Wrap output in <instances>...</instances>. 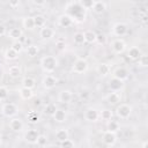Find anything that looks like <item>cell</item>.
Wrapping results in <instances>:
<instances>
[{
	"mask_svg": "<svg viewBox=\"0 0 148 148\" xmlns=\"http://www.w3.org/2000/svg\"><path fill=\"white\" fill-rule=\"evenodd\" d=\"M65 14H67L73 22L82 23L87 18V10L82 8L79 1H69L65 6Z\"/></svg>",
	"mask_w": 148,
	"mask_h": 148,
	"instance_id": "obj_1",
	"label": "cell"
},
{
	"mask_svg": "<svg viewBox=\"0 0 148 148\" xmlns=\"http://www.w3.org/2000/svg\"><path fill=\"white\" fill-rule=\"evenodd\" d=\"M58 64H59L58 62V59L54 56H44L40 59V67L47 74L53 73L57 69Z\"/></svg>",
	"mask_w": 148,
	"mask_h": 148,
	"instance_id": "obj_2",
	"label": "cell"
},
{
	"mask_svg": "<svg viewBox=\"0 0 148 148\" xmlns=\"http://www.w3.org/2000/svg\"><path fill=\"white\" fill-rule=\"evenodd\" d=\"M18 113V106L15 103L7 102L3 103L1 106V114L6 118H14Z\"/></svg>",
	"mask_w": 148,
	"mask_h": 148,
	"instance_id": "obj_3",
	"label": "cell"
},
{
	"mask_svg": "<svg viewBox=\"0 0 148 148\" xmlns=\"http://www.w3.org/2000/svg\"><path fill=\"white\" fill-rule=\"evenodd\" d=\"M133 112V109L127 103H119L116 108V114L120 119H128Z\"/></svg>",
	"mask_w": 148,
	"mask_h": 148,
	"instance_id": "obj_4",
	"label": "cell"
},
{
	"mask_svg": "<svg viewBox=\"0 0 148 148\" xmlns=\"http://www.w3.org/2000/svg\"><path fill=\"white\" fill-rule=\"evenodd\" d=\"M88 67H89V65H88V61H87L86 59H83V58H77V59L73 62L71 71H72L73 73H75V74H83V73H86V72L88 71Z\"/></svg>",
	"mask_w": 148,
	"mask_h": 148,
	"instance_id": "obj_5",
	"label": "cell"
},
{
	"mask_svg": "<svg viewBox=\"0 0 148 148\" xmlns=\"http://www.w3.org/2000/svg\"><path fill=\"white\" fill-rule=\"evenodd\" d=\"M110 46H111V50L113 51V53H116V54H121V53H124V52L126 51V47H127L125 40L121 39V38H116V39H113V40L110 43Z\"/></svg>",
	"mask_w": 148,
	"mask_h": 148,
	"instance_id": "obj_6",
	"label": "cell"
},
{
	"mask_svg": "<svg viewBox=\"0 0 148 148\" xmlns=\"http://www.w3.org/2000/svg\"><path fill=\"white\" fill-rule=\"evenodd\" d=\"M83 118L88 123H96L99 119V111L95 108H87L83 112Z\"/></svg>",
	"mask_w": 148,
	"mask_h": 148,
	"instance_id": "obj_7",
	"label": "cell"
},
{
	"mask_svg": "<svg viewBox=\"0 0 148 148\" xmlns=\"http://www.w3.org/2000/svg\"><path fill=\"white\" fill-rule=\"evenodd\" d=\"M128 27L125 22H116L112 25V35L116 37H123L127 34Z\"/></svg>",
	"mask_w": 148,
	"mask_h": 148,
	"instance_id": "obj_8",
	"label": "cell"
},
{
	"mask_svg": "<svg viewBox=\"0 0 148 148\" xmlns=\"http://www.w3.org/2000/svg\"><path fill=\"white\" fill-rule=\"evenodd\" d=\"M57 82H58L57 77H56L54 75H52V74H46V75L42 79V86H43V88L46 89V90L53 89V88L57 86Z\"/></svg>",
	"mask_w": 148,
	"mask_h": 148,
	"instance_id": "obj_9",
	"label": "cell"
},
{
	"mask_svg": "<svg viewBox=\"0 0 148 148\" xmlns=\"http://www.w3.org/2000/svg\"><path fill=\"white\" fill-rule=\"evenodd\" d=\"M38 135H39V133H38L37 130H35V128H29V130H27V131L24 132L23 139H24V141H25L27 143H29V145H36V141H37Z\"/></svg>",
	"mask_w": 148,
	"mask_h": 148,
	"instance_id": "obj_10",
	"label": "cell"
},
{
	"mask_svg": "<svg viewBox=\"0 0 148 148\" xmlns=\"http://www.w3.org/2000/svg\"><path fill=\"white\" fill-rule=\"evenodd\" d=\"M8 127L10 128V131L15 132V133H18V132H22L23 128H24V123L22 121V119L20 118H10L9 123H8Z\"/></svg>",
	"mask_w": 148,
	"mask_h": 148,
	"instance_id": "obj_11",
	"label": "cell"
},
{
	"mask_svg": "<svg viewBox=\"0 0 148 148\" xmlns=\"http://www.w3.org/2000/svg\"><path fill=\"white\" fill-rule=\"evenodd\" d=\"M102 141L105 146L108 147H113L117 142V135L116 133H112V132H109V131H105L103 133V136H102Z\"/></svg>",
	"mask_w": 148,
	"mask_h": 148,
	"instance_id": "obj_12",
	"label": "cell"
},
{
	"mask_svg": "<svg viewBox=\"0 0 148 148\" xmlns=\"http://www.w3.org/2000/svg\"><path fill=\"white\" fill-rule=\"evenodd\" d=\"M112 75H113L112 77H116V79H118V80L125 82V81L128 79V76H130V72H128L127 68H125V67H117V68L113 71Z\"/></svg>",
	"mask_w": 148,
	"mask_h": 148,
	"instance_id": "obj_13",
	"label": "cell"
},
{
	"mask_svg": "<svg viewBox=\"0 0 148 148\" xmlns=\"http://www.w3.org/2000/svg\"><path fill=\"white\" fill-rule=\"evenodd\" d=\"M73 99V92L68 89H64L61 91H59L58 94V101L62 104H68L71 103Z\"/></svg>",
	"mask_w": 148,
	"mask_h": 148,
	"instance_id": "obj_14",
	"label": "cell"
},
{
	"mask_svg": "<svg viewBox=\"0 0 148 148\" xmlns=\"http://www.w3.org/2000/svg\"><path fill=\"white\" fill-rule=\"evenodd\" d=\"M57 23H58V25L61 27V28H69V27L73 25L74 22L72 21V18H71L67 14L62 13V14H60V15L58 16V18H57Z\"/></svg>",
	"mask_w": 148,
	"mask_h": 148,
	"instance_id": "obj_15",
	"label": "cell"
},
{
	"mask_svg": "<svg viewBox=\"0 0 148 148\" xmlns=\"http://www.w3.org/2000/svg\"><path fill=\"white\" fill-rule=\"evenodd\" d=\"M54 35H56L54 29H52L51 27H47V25L40 28V30H39V37L44 40H50L51 38L54 37Z\"/></svg>",
	"mask_w": 148,
	"mask_h": 148,
	"instance_id": "obj_16",
	"label": "cell"
},
{
	"mask_svg": "<svg viewBox=\"0 0 148 148\" xmlns=\"http://www.w3.org/2000/svg\"><path fill=\"white\" fill-rule=\"evenodd\" d=\"M124 88V82L116 79V77H111L109 81V89L110 91H114V92H119L121 89Z\"/></svg>",
	"mask_w": 148,
	"mask_h": 148,
	"instance_id": "obj_17",
	"label": "cell"
},
{
	"mask_svg": "<svg viewBox=\"0 0 148 148\" xmlns=\"http://www.w3.org/2000/svg\"><path fill=\"white\" fill-rule=\"evenodd\" d=\"M106 101L109 104L111 105H118L121 102V96L119 92H114V91H110L106 95Z\"/></svg>",
	"mask_w": 148,
	"mask_h": 148,
	"instance_id": "obj_18",
	"label": "cell"
},
{
	"mask_svg": "<svg viewBox=\"0 0 148 148\" xmlns=\"http://www.w3.org/2000/svg\"><path fill=\"white\" fill-rule=\"evenodd\" d=\"M54 136H56V140H57L58 142H62V141L69 139V132H68L67 128L61 127V128H58V130L56 131Z\"/></svg>",
	"mask_w": 148,
	"mask_h": 148,
	"instance_id": "obj_19",
	"label": "cell"
},
{
	"mask_svg": "<svg viewBox=\"0 0 148 148\" xmlns=\"http://www.w3.org/2000/svg\"><path fill=\"white\" fill-rule=\"evenodd\" d=\"M52 118H53V120H54L56 123L61 124V123H65V121L67 120V113H66V111L62 110V109H57L56 112H54V114L52 116Z\"/></svg>",
	"mask_w": 148,
	"mask_h": 148,
	"instance_id": "obj_20",
	"label": "cell"
},
{
	"mask_svg": "<svg viewBox=\"0 0 148 148\" xmlns=\"http://www.w3.org/2000/svg\"><path fill=\"white\" fill-rule=\"evenodd\" d=\"M141 54H142V52H141L140 47H138V46H131L127 49V57L131 60H138Z\"/></svg>",
	"mask_w": 148,
	"mask_h": 148,
	"instance_id": "obj_21",
	"label": "cell"
},
{
	"mask_svg": "<svg viewBox=\"0 0 148 148\" xmlns=\"http://www.w3.org/2000/svg\"><path fill=\"white\" fill-rule=\"evenodd\" d=\"M7 35H8V37L12 38L13 40H18V39L23 36V31H22L20 28H17V27H13V28H10V29L7 31Z\"/></svg>",
	"mask_w": 148,
	"mask_h": 148,
	"instance_id": "obj_22",
	"label": "cell"
},
{
	"mask_svg": "<svg viewBox=\"0 0 148 148\" xmlns=\"http://www.w3.org/2000/svg\"><path fill=\"white\" fill-rule=\"evenodd\" d=\"M22 25L25 30L28 31H32L36 27H35V22H34V16H24L22 18Z\"/></svg>",
	"mask_w": 148,
	"mask_h": 148,
	"instance_id": "obj_23",
	"label": "cell"
},
{
	"mask_svg": "<svg viewBox=\"0 0 148 148\" xmlns=\"http://www.w3.org/2000/svg\"><path fill=\"white\" fill-rule=\"evenodd\" d=\"M96 69H97V73H98L99 75H102V76L109 75L110 72H111V67H110V65L106 64V62H101V64H98Z\"/></svg>",
	"mask_w": 148,
	"mask_h": 148,
	"instance_id": "obj_24",
	"label": "cell"
},
{
	"mask_svg": "<svg viewBox=\"0 0 148 148\" xmlns=\"http://www.w3.org/2000/svg\"><path fill=\"white\" fill-rule=\"evenodd\" d=\"M25 53H27V56H28L29 58H35V57H37L38 53H39V47H38V45H36V44H29V45L27 46V49H25Z\"/></svg>",
	"mask_w": 148,
	"mask_h": 148,
	"instance_id": "obj_25",
	"label": "cell"
},
{
	"mask_svg": "<svg viewBox=\"0 0 148 148\" xmlns=\"http://www.w3.org/2000/svg\"><path fill=\"white\" fill-rule=\"evenodd\" d=\"M21 83H22L23 88H28V89H31V90L36 87V80L34 77H31V76H24L22 79Z\"/></svg>",
	"mask_w": 148,
	"mask_h": 148,
	"instance_id": "obj_26",
	"label": "cell"
},
{
	"mask_svg": "<svg viewBox=\"0 0 148 148\" xmlns=\"http://www.w3.org/2000/svg\"><path fill=\"white\" fill-rule=\"evenodd\" d=\"M91 9L96 14H102V13H104L106 10V2H104V1H95Z\"/></svg>",
	"mask_w": 148,
	"mask_h": 148,
	"instance_id": "obj_27",
	"label": "cell"
},
{
	"mask_svg": "<svg viewBox=\"0 0 148 148\" xmlns=\"http://www.w3.org/2000/svg\"><path fill=\"white\" fill-rule=\"evenodd\" d=\"M96 36L97 34L92 30H86L83 31V37H84V42L89 43V44H94L96 43Z\"/></svg>",
	"mask_w": 148,
	"mask_h": 148,
	"instance_id": "obj_28",
	"label": "cell"
},
{
	"mask_svg": "<svg viewBox=\"0 0 148 148\" xmlns=\"http://www.w3.org/2000/svg\"><path fill=\"white\" fill-rule=\"evenodd\" d=\"M18 94H20V97L23 99V101H29L34 97V91L31 89H28V88H21L18 90Z\"/></svg>",
	"mask_w": 148,
	"mask_h": 148,
	"instance_id": "obj_29",
	"label": "cell"
},
{
	"mask_svg": "<svg viewBox=\"0 0 148 148\" xmlns=\"http://www.w3.org/2000/svg\"><path fill=\"white\" fill-rule=\"evenodd\" d=\"M27 120L30 123V124H37L39 120H40V117H39V113L35 110H31L27 113Z\"/></svg>",
	"mask_w": 148,
	"mask_h": 148,
	"instance_id": "obj_30",
	"label": "cell"
},
{
	"mask_svg": "<svg viewBox=\"0 0 148 148\" xmlns=\"http://www.w3.org/2000/svg\"><path fill=\"white\" fill-rule=\"evenodd\" d=\"M106 128H108L106 131H109V132L117 133V132L120 130V124H119V121L111 119V120L108 121V124H106Z\"/></svg>",
	"mask_w": 148,
	"mask_h": 148,
	"instance_id": "obj_31",
	"label": "cell"
},
{
	"mask_svg": "<svg viewBox=\"0 0 148 148\" xmlns=\"http://www.w3.org/2000/svg\"><path fill=\"white\" fill-rule=\"evenodd\" d=\"M34 22H35V27L36 28H43L46 25V18L44 15L42 14H37L34 16Z\"/></svg>",
	"mask_w": 148,
	"mask_h": 148,
	"instance_id": "obj_32",
	"label": "cell"
},
{
	"mask_svg": "<svg viewBox=\"0 0 148 148\" xmlns=\"http://www.w3.org/2000/svg\"><path fill=\"white\" fill-rule=\"evenodd\" d=\"M3 57H5L7 60L12 61V60H16V59L18 58V53H17L16 51H14L12 47H8V49L5 50V52H3Z\"/></svg>",
	"mask_w": 148,
	"mask_h": 148,
	"instance_id": "obj_33",
	"label": "cell"
},
{
	"mask_svg": "<svg viewBox=\"0 0 148 148\" xmlns=\"http://www.w3.org/2000/svg\"><path fill=\"white\" fill-rule=\"evenodd\" d=\"M21 74H22V69H21L20 65H13L8 69V75L10 77H14L15 79V77H18Z\"/></svg>",
	"mask_w": 148,
	"mask_h": 148,
	"instance_id": "obj_34",
	"label": "cell"
},
{
	"mask_svg": "<svg viewBox=\"0 0 148 148\" xmlns=\"http://www.w3.org/2000/svg\"><path fill=\"white\" fill-rule=\"evenodd\" d=\"M112 117H113V111L110 109H103L102 111H99V118L102 120L109 121L112 119Z\"/></svg>",
	"mask_w": 148,
	"mask_h": 148,
	"instance_id": "obj_35",
	"label": "cell"
},
{
	"mask_svg": "<svg viewBox=\"0 0 148 148\" xmlns=\"http://www.w3.org/2000/svg\"><path fill=\"white\" fill-rule=\"evenodd\" d=\"M57 109H58V108L56 106L54 103H47V104H45V106H44V113L47 114V116H50V117H52V116L54 114V112H56Z\"/></svg>",
	"mask_w": 148,
	"mask_h": 148,
	"instance_id": "obj_36",
	"label": "cell"
},
{
	"mask_svg": "<svg viewBox=\"0 0 148 148\" xmlns=\"http://www.w3.org/2000/svg\"><path fill=\"white\" fill-rule=\"evenodd\" d=\"M73 42H74V44H76V45H82V44H84L86 42H84L83 32H81V31L75 32V34L73 35Z\"/></svg>",
	"mask_w": 148,
	"mask_h": 148,
	"instance_id": "obj_37",
	"label": "cell"
},
{
	"mask_svg": "<svg viewBox=\"0 0 148 148\" xmlns=\"http://www.w3.org/2000/svg\"><path fill=\"white\" fill-rule=\"evenodd\" d=\"M47 143H49V139H47V136L44 135V134H39L38 138H37L36 145H37L39 148H44V147L47 146Z\"/></svg>",
	"mask_w": 148,
	"mask_h": 148,
	"instance_id": "obj_38",
	"label": "cell"
},
{
	"mask_svg": "<svg viewBox=\"0 0 148 148\" xmlns=\"http://www.w3.org/2000/svg\"><path fill=\"white\" fill-rule=\"evenodd\" d=\"M138 66L145 68L148 66V56L147 54H141L140 58L138 59Z\"/></svg>",
	"mask_w": 148,
	"mask_h": 148,
	"instance_id": "obj_39",
	"label": "cell"
},
{
	"mask_svg": "<svg viewBox=\"0 0 148 148\" xmlns=\"http://www.w3.org/2000/svg\"><path fill=\"white\" fill-rule=\"evenodd\" d=\"M80 2V5L82 6V8L83 9H86V10H89V9H91L92 8V6H94V0H81V1H79Z\"/></svg>",
	"mask_w": 148,
	"mask_h": 148,
	"instance_id": "obj_40",
	"label": "cell"
},
{
	"mask_svg": "<svg viewBox=\"0 0 148 148\" xmlns=\"http://www.w3.org/2000/svg\"><path fill=\"white\" fill-rule=\"evenodd\" d=\"M10 47L14 50V51H16L18 54H20V52L23 50V44L20 42V40H14L13 43H12V45H10Z\"/></svg>",
	"mask_w": 148,
	"mask_h": 148,
	"instance_id": "obj_41",
	"label": "cell"
},
{
	"mask_svg": "<svg viewBox=\"0 0 148 148\" xmlns=\"http://www.w3.org/2000/svg\"><path fill=\"white\" fill-rule=\"evenodd\" d=\"M9 95L8 88L5 86H0V101H6Z\"/></svg>",
	"mask_w": 148,
	"mask_h": 148,
	"instance_id": "obj_42",
	"label": "cell"
},
{
	"mask_svg": "<svg viewBox=\"0 0 148 148\" xmlns=\"http://www.w3.org/2000/svg\"><path fill=\"white\" fill-rule=\"evenodd\" d=\"M60 148H75V143L73 140L67 139V140L60 142Z\"/></svg>",
	"mask_w": 148,
	"mask_h": 148,
	"instance_id": "obj_43",
	"label": "cell"
},
{
	"mask_svg": "<svg viewBox=\"0 0 148 148\" xmlns=\"http://www.w3.org/2000/svg\"><path fill=\"white\" fill-rule=\"evenodd\" d=\"M56 47H57V50H59V51H64L65 47H66V42H65V39H64V38H58V39L56 40Z\"/></svg>",
	"mask_w": 148,
	"mask_h": 148,
	"instance_id": "obj_44",
	"label": "cell"
},
{
	"mask_svg": "<svg viewBox=\"0 0 148 148\" xmlns=\"http://www.w3.org/2000/svg\"><path fill=\"white\" fill-rule=\"evenodd\" d=\"M105 40H106V37H105L104 34H97V36H96V42H97L99 45H103V44L105 43Z\"/></svg>",
	"mask_w": 148,
	"mask_h": 148,
	"instance_id": "obj_45",
	"label": "cell"
},
{
	"mask_svg": "<svg viewBox=\"0 0 148 148\" xmlns=\"http://www.w3.org/2000/svg\"><path fill=\"white\" fill-rule=\"evenodd\" d=\"M31 3L35 5V6H37V7H39V6L46 5V1L45 0H31Z\"/></svg>",
	"mask_w": 148,
	"mask_h": 148,
	"instance_id": "obj_46",
	"label": "cell"
},
{
	"mask_svg": "<svg viewBox=\"0 0 148 148\" xmlns=\"http://www.w3.org/2000/svg\"><path fill=\"white\" fill-rule=\"evenodd\" d=\"M20 3H21V2H20L18 0H15V1H9V2H8V5H9V7H12L13 9H15V8H17V7L20 6Z\"/></svg>",
	"mask_w": 148,
	"mask_h": 148,
	"instance_id": "obj_47",
	"label": "cell"
},
{
	"mask_svg": "<svg viewBox=\"0 0 148 148\" xmlns=\"http://www.w3.org/2000/svg\"><path fill=\"white\" fill-rule=\"evenodd\" d=\"M6 34H7V28H6V25L2 24V23H0V37L5 36Z\"/></svg>",
	"mask_w": 148,
	"mask_h": 148,
	"instance_id": "obj_48",
	"label": "cell"
},
{
	"mask_svg": "<svg viewBox=\"0 0 148 148\" xmlns=\"http://www.w3.org/2000/svg\"><path fill=\"white\" fill-rule=\"evenodd\" d=\"M40 104H42V101H40V99H39V98H38V99H36V101H35V105H37V106H38V105H40Z\"/></svg>",
	"mask_w": 148,
	"mask_h": 148,
	"instance_id": "obj_49",
	"label": "cell"
},
{
	"mask_svg": "<svg viewBox=\"0 0 148 148\" xmlns=\"http://www.w3.org/2000/svg\"><path fill=\"white\" fill-rule=\"evenodd\" d=\"M142 148H147V141H143L142 142Z\"/></svg>",
	"mask_w": 148,
	"mask_h": 148,
	"instance_id": "obj_50",
	"label": "cell"
},
{
	"mask_svg": "<svg viewBox=\"0 0 148 148\" xmlns=\"http://www.w3.org/2000/svg\"><path fill=\"white\" fill-rule=\"evenodd\" d=\"M2 74H3V71H2V69H1V68H0V79H1V77H2Z\"/></svg>",
	"mask_w": 148,
	"mask_h": 148,
	"instance_id": "obj_51",
	"label": "cell"
},
{
	"mask_svg": "<svg viewBox=\"0 0 148 148\" xmlns=\"http://www.w3.org/2000/svg\"><path fill=\"white\" fill-rule=\"evenodd\" d=\"M0 142H1V134H0Z\"/></svg>",
	"mask_w": 148,
	"mask_h": 148,
	"instance_id": "obj_52",
	"label": "cell"
}]
</instances>
